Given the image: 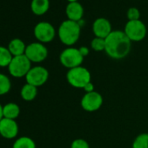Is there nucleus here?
Returning a JSON list of instances; mask_svg holds the SVG:
<instances>
[{
	"mask_svg": "<svg viewBox=\"0 0 148 148\" xmlns=\"http://www.w3.org/2000/svg\"><path fill=\"white\" fill-rule=\"evenodd\" d=\"M124 32L131 42H139L145 38L147 29L145 25L140 19L127 21L124 28Z\"/></svg>",
	"mask_w": 148,
	"mask_h": 148,
	"instance_id": "nucleus-6",
	"label": "nucleus"
},
{
	"mask_svg": "<svg viewBox=\"0 0 148 148\" xmlns=\"http://www.w3.org/2000/svg\"><path fill=\"white\" fill-rule=\"evenodd\" d=\"M49 79L48 70L41 65H36L31 68L27 75L25 76V80L27 84L34 86L36 87H40L44 86Z\"/></svg>",
	"mask_w": 148,
	"mask_h": 148,
	"instance_id": "nucleus-8",
	"label": "nucleus"
},
{
	"mask_svg": "<svg viewBox=\"0 0 148 148\" xmlns=\"http://www.w3.org/2000/svg\"><path fill=\"white\" fill-rule=\"evenodd\" d=\"M132 148H148V133H140L132 142Z\"/></svg>",
	"mask_w": 148,
	"mask_h": 148,
	"instance_id": "nucleus-21",
	"label": "nucleus"
},
{
	"mask_svg": "<svg viewBox=\"0 0 148 148\" xmlns=\"http://www.w3.org/2000/svg\"><path fill=\"white\" fill-rule=\"evenodd\" d=\"M37 95H38V87L27 83L24 85L20 90V96L22 99L27 102H31L34 100Z\"/></svg>",
	"mask_w": 148,
	"mask_h": 148,
	"instance_id": "nucleus-17",
	"label": "nucleus"
},
{
	"mask_svg": "<svg viewBox=\"0 0 148 148\" xmlns=\"http://www.w3.org/2000/svg\"><path fill=\"white\" fill-rule=\"evenodd\" d=\"M91 47L94 51H105V50H106V39L95 37L91 41Z\"/></svg>",
	"mask_w": 148,
	"mask_h": 148,
	"instance_id": "nucleus-22",
	"label": "nucleus"
},
{
	"mask_svg": "<svg viewBox=\"0 0 148 148\" xmlns=\"http://www.w3.org/2000/svg\"><path fill=\"white\" fill-rule=\"evenodd\" d=\"M85 92H86V93H88V92H94L95 91V87H94V85H93V83L92 82H90V83H88L85 87H84V89H83Z\"/></svg>",
	"mask_w": 148,
	"mask_h": 148,
	"instance_id": "nucleus-25",
	"label": "nucleus"
},
{
	"mask_svg": "<svg viewBox=\"0 0 148 148\" xmlns=\"http://www.w3.org/2000/svg\"><path fill=\"white\" fill-rule=\"evenodd\" d=\"M50 9V0H32L31 11L37 16L45 15Z\"/></svg>",
	"mask_w": 148,
	"mask_h": 148,
	"instance_id": "nucleus-14",
	"label": "nucleus"
},
{
	"mask_svg": "<svg viewBox=\"0 0 148 148\" xmlns=\"http://www.w3.org/2000/svg\"><path fill=\"white\" fill-rule=\"evenodd\" d=\"M3 118H4V116H3V106L0 104V120H1Z\"/></svg>",
	"mask_w": 148,
	"mask_h": 148,
	"instance_id": "nucleus-27",
	"label": "nucleus"
},
{
	"mask_svg": "<svg viewBox=\"0 0 148 148\" xmlns=\"http://www.w3.org/2000/svg\"><path fill=\"white\" fill-rule=\"evenodd\" d=\"M132 42L124 31L113 30L106 38V53L112 59L119 60L128 56Z\"/></svg>",
	"mask_w": 148,
	"mask_h": 148,
	"instance_id": "nucleus-1",
	"label": "nucleus"
},
{
	"mask_svg": "<svg viewBox=\"0 0 148 148\" xmlns=\"http://www.w3.org/2000/svg\"><path fill=\"white\" fill-rule=\"evenodd\" d=\"M13 56L7 47L0 45V67H7L12 60Z\"/></svg>",
	"mask_w": 148,
	"mask_h": 148,
	"instance_id": "nucleus-19",
	"label": "nucleus"
},
{
	"mask_svg": "<svg viewBox=\"0 0 148 148\" xmlns=\"http://www.w3.org/2000/svg\"><path fill=\"white\" fill-rule=\"evenodd\" d=\"M33 34L38 42L42 44H47L51 42L55 38L56 30L51 23L42 21L35 25Z\"/></svg>",
	"mask_w": 148,
	"mask_h": 148,
	"instance_id": "nucleus-7",
	"label": "nucleus"
},
{
	"mask_svg": "<svg viewBox=\"0 0 148 148\" xmlns=\"http://www.w3.org/2000/svg\"><path fill=\"white\" fill-rule=\"evenodd\" d=\"M32 62L25 55L13 57L8 66V71L13 78H25L32 68Z\"/></svg>",
	"mask_w": 148,
	"mask_h": 148,
	"instance_id": "nucleus-5",
	"label": "nucleus"
},
{
	"mask_svg": "<svg viewBox=\"0 0 148 148\" xmlns=\"http://www.w3.org/2000/svg\"><path fill=\"white\" fill-rule=\"evenodd\" d=\"M112 31L110 21L106 18H99L92 24V32L97 38L106 39Z\"/></svg>",
	"mask_w": 148,
	"mask_h": 148,
	"instance_id": "nucleus-12",
	"label": "nucleus"
},
{
	"mask_svg": "<svg viewBox=\"0 0 148 148\" xmlns=\"http://www.w3.org/2000/svg\"><path fill=\"white\" fill-rule=\"evenodd\" d=\"M103 105V97L98 92L85 93L80 101V106L83 110L88 112H93L101 108Z\"/></svg>",
	"mask_w": 148,
	"mask_h": 148,
	"instance_id": "nucleus-10",
	"label": "nucleus"
},
{
	"mask_svg": "<svg viewBox=\"0 0 148 148\" xmlns=\"http://www.w3.org/2000/svg\"><path fill=\"white\" fill-rule=\"evenodd\" d=\"M85 11L83 5L79 2H73V3H68L65 8V14L67 17V19L78 22L82 20L84 16Z\"/></svg>",
	"mask_w": 148,
	"mask_h": 148,
	"instance_id": "nucleus-13",
	"label": "nucleus"
},
{
	"mask_svg": "<svg viewBox=\"0 0 148 148\" xmlns=\"http://www.w3.org/2000/svg\"><path fill=\"white\" fill-rule=\"evenodd\" d=\"M12 89V81L5 74L0 73V96L7 94Z\"/></svg>",
	"mask_w": 148,
	"mask_h": 148,
	"instance_id": "nucleus-20",
	"label": "nucleus"
},
{
	"mask_svg": "<svg viewBox=\"0 0 148 148\" xmlns=\"http://www.w3.org/2000/svg\"><path fill=\"white\" fill-rule=\"evenodd\" d=\"M12 148H37L35 141L27 136H22L14 141Z\"/></svg>",
	"mask_w": 148,
	"mask_h": 148,
	"instance_id": "nucleus-18",
	"label": "nucleus"
},
{
	"mask_svg": "<svg viewBox=\"0 0 148 148\" xmlns=\"http://www.w3.org/2000/svg\"><path fill=\"white\" fill-rule=\"evenodd\" d=\"M79 50L81 55H82L84 58H86V56H88L89 53H90V50H89V48L86 47V46H81V47L79 48Z\"/></svg>",
	"mask_w": 148,
	"mask_h": 148,
	"instance_id": "nucleus-26",
	"label": "nucleus"
},
{
	"mask_svg": "<svg viewBox=\"0 0 148 148\" xmlns=\"http://www.w3.org/2000/svg\"><path fill=\"white\" fill-rule=\"evenodd\" d=\"M71 148H90V145L84 138H76L71 142Z\"/></svg>",
	"mask_w": 148,
	"mask_h": 148,
	"instance_id": "nucleus-24",
	"label": "nucleus"
},
{
	"mask_svg": "<svg viewBox=\"0 0 148 148\" xmlns=\"http://www.w3.org/2000/svg\"><path fill=\"white\" fill-rule=\"evenodd\" d=\"M84 58H85L81 55L79 48L72 46L65 48L61 51L59 55L60 64L68 70L81 66Z\"/></svg>",
	"mask_w": 148,
	"mask_h": 148,
	"instance_id": "nucleus-4",
	"label": "nucleus"
},
{
	"mask_svg": "<svg viewBox=\"0 0 148 148\" xmlns=\"http://www.w3.org/2000/svg\"><path fill=\"white\" fill-rule=\"evenodd\" d=\"M20 114V107L16 103H7L3 106V116L5 119H15Z\"/></svg>",
	"mask_w": 148,
	"mask_h": 148,
	"instance_id": "nucleus-16",
	"label": "nucleus"
},
{
	"mask_svg": "<svg viewBox=\"0 0 148 148\" xmlns=\"http://www.w3.org/2000/svg\"><path fill=\"white\" fill-rule=\"evenodd\" d=\"M68 3H73V2H79V0H67Z\"/></svg>",
	"mask_w": 148,
	"mask_h": 148,
	"instance_id": "nucleus-28",
	"label": "nucleus"
},
{
	"mask_svg": "<svg viewBox=\"0 0 148 148\" xmlns=\"http://www.w3.org/2000/svg\"><path fill=\"white\" fill-rule=\"evenodd\" d=\"M80 34L81 26L79 23L69 19L63 21L58 29V36L60 42L68 47L72 46L79 41Z\"/></svg>",
	"mask_w": 148,
	"mask_h": 148,
	"instance_id": "nucleus-2",
	"label": "nucleus"
},
{
	"mask_svg": "<svg viewBox=\"0 0 148 148\" xmlns=\"http://www.w3.org/2000/svg\"><path fill=\"white\" fill-rule=\"evenodd\" d=\"M19 127L15 119L3 118L0 120V135L6 139H13L18 134Z\"/></svg>",
	"mask_w": 148,
	"mask_h": 148,
	"instance_id": "nucleus-11",
	"label": "nucleus"
},
{
	"mask_svg": "<svg viewBox=\"0 0 148 148\" xmlns=\"http://www.w3.org/2000/svg\"><path fill=\"white\" fill-rule=\"evenodd\" d=\"M26 46L27 45H25V43L22 39L13 38L9 42L7 48L9 49L10 52L12 53V55L13 57H17V56L25 55Z\"/></svg>",
	"mask_w": 148,
	"mask_h": 148,
	"instance_id": "nucleus-15",
	"label": "nucleus"
},
{
	"mask_svg": "<svg viewBox=\"0 0 148 148\" xmlns=\"http://www.w3.org/2000/svg\"><path fill=\"white\" fill-rule=\"evenodd\" d=\"M126 17L128 21H134L140 19V12L136 7H131L126 12Z\"/></svg>",
	"mask_w": 148,
	"mask_h": 148,
	"instance_id": "nucleus-23",
	"label": "nucleus"
},
{
	"mask_svg": "<svg viewBox=\"0 0 148 148\" xmlns=\"http://www.w3.org/2000/svg\"><path fill=\"white\" fill-rule=\"evenodd\" d=\"M66 80L74 88L84 89L88 83L92 82V74L87 68L81 65L68 70L66 72Z\"/></svg>",
	"mask_w": 148,
	"mask_h": 148,
	"instance_id": "nucleus-3",
	"label": "nucleus"
},
{
	"mask_svg": "<svg viewBox=\"0 0 148 148\" xmlns=\"http://www.w3.org/2000/svg\"><path fill=\"white\" fill-rule=\"evenodd\" d=\"M25 55L32 63H41L48 57V49L45 44L33 42L27 45Z\"/></svg>",
	"mask_w": 148,
	"mask_h": 148,
	"instance_id": "nucleus-9",
	"label": "nucleus"
}]
</instances>
